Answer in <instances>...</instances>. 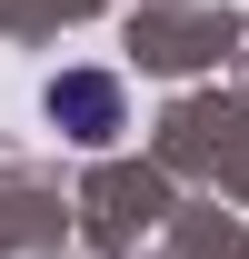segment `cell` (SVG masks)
<instances>
[{
  "mask_svg": "<svg viewBox=\"0 0 249 259\" xmlns=\"http://www.w3.org/2000/svg\"><path fill=\"white\" fill-rule=\"evenodd\" d=\"M50 120L100 150V140L120 130V80H110V70H60V80H50Z\"/></svg>",
  "mask_w": 249,
  "mask_h": 259,
  "instance_id": "cell-1",
  "label": "cell"
}]
</instances>
